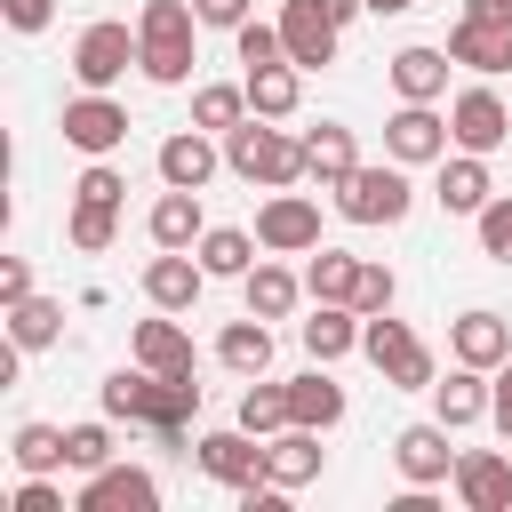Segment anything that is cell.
<instances>
[{
  "instance_id": "28",
  "label": "cell",
  "mask_w": 512,
  "mask_h": 512,
  "mask_svg": "<svg viewBox=\"0 0 512 512\" xmlns=\"http://www.w3.org/2000/svg\"><path fill=\"white\" fill-rule=\"evenodd\" d=\"M360 344V312L352 304H320L312 320H304V352L312 360H336V352H352Z\"/></svg>"
},
{
  "instance_id": "30",
  "label": "cell",
  "mask_w": 512,
  "mask_h": 512,
  "mask_svg": "<svg viewBox=\"0 0 512 512\" xmlns=\"http://www.w3.org/2000/svg\"><path fill=\"white\" fill-rule=\"evenodd\" d=\"M432 408H440V424H448V432H456V424H480V416H488V384H480V368H464V376L432 384Z\"/></svg>"
},
{
  "instance_id": "7",
  "label": "cell",
  "mask_w": 512,
  "mask_h": 512,
  "mask_svg": "<svg viewBox=\"0 0 512 512\" xmlns=\"http://www.w3.org/2000/svg\"><path fill=\"white\" fill-rule=\"evenodd\" d=\"M128 64H144V48L128 40V24H88V32H80V48H72L80 88H112Z\"/></svg>"
},
{
  "instance_id": "46",
  "label": "cell",
  "mask_w": 512,
  "mask_h": 512,
  "mask_svg": "<svg viewBox=\"0 0 512 512\" xmlns=\"http://www.w3.org/2000/svg\"><path fill=\"white\" fill-rule=\"evenodd\" d=\"M0 8H8V24H16V32H40V24L56 16V0H0Z\"/></svg>"
},
{
  "instance_id": "51",
  "label": "cell",
  "mask_w": 512,
  "mask_h": 512,
  "mask_svg": "<svg viewBox=\"0 0 512 512\" xmlns=\"http://www.w3.org/2000/svg\"><path fill=\"white\" fill-rule=\"evenodd\" d=\"M320 8H328V16H336V24H344V16H352V8H360V0H320Z\"/></svg>"
},
{
  "instance_id": "37",
  "label": "cell",
  "mask_w": 512,
  "mask_h": 512,
  "mask_svg": "<svg viewBox=\"0 0 512 512\" xmlns=\"http://www.w3.org/2000/svg\"><path fill=\"white\" fill-rule=\"evenodd\" d=\"M64 464H72V472H104V464H112V432H104V424H72V432H64Z\"/></svg>"
},
{
  "instance_id": "48",
  "label": "cell",
  "mask_w": 512,
  "mask_h": 512,
  "mask_svg": "<svg viewBox=\"0 0 512 512\" xmlns=\"http://www.w3.org/2000/svg\"><path fill=\"white\" fill-rule=\"evenodd\" d=\"M0 296H8V304H24V296H32V272H24V264H16V256H8V264H0Z\"/></svg>"
},
{
  "instance_id": "11",
  "label": "cell",
  "mask_w": 512,
  "mask_h": 512,
  "mask_svg": "<svg viewBox=\"0 0 512 512\" xmlns=\"http://www.w3.org/2000/svg\"><path fill=\"white\" fill-rule=\"evenodd\" d=\"M152 504H160L152 472H136V464H104V472H88V488H80L72 512H152Z\"/></svg>"
},
{
  "instance_id": "45",
  "label": "cell",
  "mask_w": 512,
  "mask_h": 512,
  "mask_svg": "<svg viewBox=\"0 0 512 512\" xmlns=\"http://www.w3.org/2000/svg\"><path fill=\"white\" fill-rule=\"evenodd\" d=\"M192 16H200V24H232V32H240V24H248V0H192Z\"/></svg>"
},
{
  "instance_id": "39",
  "label": "cell",
  "mask_w": 512,
  "mask_h": 512,
  "mask_svg": "<svg viewBox=\"0 0 512 512\" xmlns=\"http://www.w3.org/2000/svg\"><path fill=\"white\" fill-rule=\"evenodd\" d=\"M240 112H248V88H200L192 96V120L200 128H240Z\"/></svg>"
},
{
  "instance_id": "1",
  "label": "cell",
  "mask_w": 512,
  "mask_h": 512,
  "mask_svg": "<svg viewBox=\"0 0 512 512\" xmlns=\"http://www.w3.org/2000/svg\"><path fill=\"white\" fill-rule=\"evenodd\" d=\"M104 408L128 416V424H152V432L176 448V440H184V416L200 408V384H192V376H152V368L128 376V368H120V376H104Z\"/></svg>"
},
{
  "instance_id": "18",
  "label": "cell",
  "mask_w": 512,
  "mask_h": 512,
  "mask_svg": "<svg viewBox=\"0 0 512 512\" xmlns=\"http://www.w3.org/2000/svg\"><path fill=\"white\" fill-rule=\"evenodd\" d=\"M504 352H512V320L504 312H464L456 320V360L464 368H504Z\"/></svg>"
},
{
  "instance_id": "6",
  "label": "cell",
  "mask_w": 512,
  "mask_h": 512,
  "mask_svg": "<svg viewBox=\"0 0 512 512\" xmlns=\"http://www.w3.org/2000/svg\"><path fill=\"white\" fill-rule=\"evenodd\" d=\"M200 472L224 480V488H248V480H272V448L240 424V432H208L200 440Z\"/></svg>"
},
{
  "instance_id": "33",
  "label": "cell",
  "mask_w": 512,
  "mask_h": 512,
  "mask_svg": "<svg viewBox=\"0 0 512 512\" xmlns=\"http://www.w3.org/2000/svg\"><path fill=\"white\" fill-rule=\"evenodd\" d=\"M200 264H208L216 280H248L256 240H248V232H232V224H224V232H200Z\"/></svg>"
},
{
  "instance_id": "42",
  "label": "cell",
  "mask_w": 512,
  "mask_h": 512,
  "mask_svg": "<svg viewBox=\"0 0 512 512\" xmlns=\"http://www.w3.org/2000/svg\"><path fill=\"white\" fill-rule=\"evenodd\" d=\"M480 248H488L496 264H512V200H488V208H480Z\"/></svg>"
},
{
  "instance_id": "22",
  "label": "cell",
  "mask_w": 512,
  "mask_h": 512,
  "mask_svg": "<svg viewBox=\"0 0 512 512\" xmlns=\"http://www.w3.org/2000/svg\"><path fill=\"white\" fill-rule=\"evenodd\" d=\"M296 96H304L296 64H256V72H248V112H256V120H288Z\"/></svg>"
},
{
  "instance_id": "47",
  "label": "cell",
  "mask_w": 512,
  "mask_h": 512,
  "mask_svg": "<svg viewBox=\"0 0 512 512\" xmlns=\"http://www.w3.org/2000/svg\"><path fill=\"white\" fill-rule=\"evenodd\" d=\"M488 416H496V432H504V440H512V368H504V376H496V392H488Z\"/></svg>"
},
{
  "instance_id": "31",
  "label": "cell",
  "mask_w": 512,
  "mask_h": 512,
  "mask_svg": "<svg viewBox=\"0 0 512 512\" xmlns=\"http://www.w3.org/2000/svg\"><path fill=\"white\" fill-rule=\"evenodd\" d=\"M8 336H16V352H40V344H56V336H64V304H40V296L8 304Z\"/></svg>"
},
{
  "instance_id": "4",
  "label": "cell",
  "mask_w": 512,
  "mask_h": 512,
  "mask_svg": "<svg viewBox=\"0 0 512 512\" xmlns=\"http://www.w3.org/2000/svg\"><path fill=\"white\" fill-rule=\"evenodd\" d=\"M360 352L384 368V384H408V392H416V384H432V352H424V344H416V336H408L392 312L360 320Z\"/></svg>"
},
{
  "instance_id": "9",
  "label": "cell",
  "mask_w": 512,
  "mask_h": 512,
  "mask_svg": "<svg viewBox=\"0 0 512 512\" xmlns=\"http://www.w3.org/2000/svg\"><path fill=\"white\" fill-rule=\"evenodd\" d=\"M448 136H456L464 152H496V144L512 136V112H504V96H488V88H464V96L448 104Z\"/></svg>"
},
{
  "instance_id": "20",
  "label": "cell",
  "mask_w": 512,
  "mask_h": 512,
  "mask_svg": "<svg viewBox=\"0 0 512 512\" xmlns=\"http://www.w3.org/2000/svg\"><path fill=\"white\" fill-rule=\"evenodd\" d=\"M160 176H168L176 192H200V184L216 176V144H208L200 128H192V136H168V144H160Z\"/></svg>"
},
{
  "instance_id": "27",
  "label": "cell",
  "mask_w": 512,
  "mask_h": 512,
  "mask_svg": "<svg viewBox=\"0 0 512 512\" xmlns=\"http://www.w3.org/2000/svg\"><path fill=\"white\" fill-rule=\"evenodd\" d=\"M152 240H160V248H192V240H200V192H176V184H168V192L152 200Z\"/></svg>"
},
{
  "instance_id": "5",
  "label": "cell",
  "mask_w": 512,
  "mask_h": 512,
  "mask_svg": "<svg viewBox=\"0 0 512 512\" xmlns=\"http://www.w3.org/2000/svg\"><path fill=\"white\" fill-rule=\"evenodd\" d=\"M336 208H344L352 224H400V216H408V176H400V168H352V176L336 184Z\"/></svg>"
},
{
  "instance_id": "44",
  "label": "cell",
  "mask_w": 512,
  "mask_h": 512,
  "mask_svg": "<svg viewBox=\"0 0 512 512\" xmlns=\"http://www.w3.org/2000/svg\"><path fill=\"white\" fill-rule=\"evenodd\" d=\"M16 512H64V496H56V488H48L40 472H32V480L16 488Z\"/></svg>"
},
{
  "instance_id": "34",
  "label": "cell",
  "mask_w": 512,
  "mask_h": 512,
  "mask_svg": "<svg viewBox=\"0 0 512 512\" xmlns=\"http://www.w3.org/2000/svg\"><path fill=\"white\" fill-rule=\"evenodd\" d=\"M288 304H296V280L280 264H248V312L256 320H288Z\"/></svg>"
},
{
  "instance_id": "21",
  "label": "cell",
  "mask_w": 512,
  "mask_h": 512,
  "mask_svg": "<svg viewBox=\"0 0 512 512\" xmlns=\"http://www.w3.org/2000/svg\"><path fill=\"white\" fill-rule=\"evenodd\" d=\"M136 360H144L152 376H192V336H184L176 320H144V328H136Z\"/></svg>"
},
{
  "instance_id": "13",
  "label": "cell",
  "mask_w": 512,
  "mask_h": 512,
  "mask_svg": "<svg viewBox=\"0 0 512 512\" xmlns=\"http://www.w3.org/2000/svg\"><path fill=\"white\" fill-rule=\"evenodd\" d=\"M392 456H400V472H408V488H440V480L456 472V448H448V424H408V432L392 440Z\"/></svg>"
},
{
  "instance_id": "12",
  "label": "cell",
  "mask_w": 512,
  "mask_h": 512,
  "mask_svg": "<svg viewBox=\"0 0 512 512\" xmlns=\"http://www.w3.org/2000/svg\"><path fill=\"white\" fill-rule=\"evenodd\" d=\"M120 136H128V112H120L104 88H88V96L64 104V144H80V152H112Z\"/></svg>"
},
{
  "instance_id": "8",
  "label": "cell",
  "mask_w": 512,
  "mask_h": 512,
  "mask_svg": "<svg viewBox=\"0 0 512 512\" xmlns=\"http://www.w3.org/2000/svg\"><path fill=\"white\" fill-rule=\"evenodd\" d=\"M256 240L280 248V256H304V248H320V208L304 192H272L264 216H256Z\"/></svg>"
},
{
  "instance_id": "32",
  "label": "cell",
  "mask_w": 512,
  "mask_h": 512,
  "mask_svg": "<svg viewBox=\"0 0 512 512\" xmlns=\"http://www.w3.org/2000/svg\"><path fill=\"white\" fill-rule=\"evenodd\" d=\"M304 160H312L320 184H344V176L360 168V160H352V128H312V136H304Z\"/></svg>"
},
{
  "instance_id": "17",
  "label": "cell",
  "mask_w": 512,
  "mask_h": 512,
  "mask_svg": "<svg viewBox=\"0 0 512 512\" xmlns=\"http://www.w3.org/2000/svg\"><path fill=\"white\" fill-rule=\"evenodd\" d=\"M456 496H464L472 512H504V504H512V464H504L496 448L456 456Z\"/></svg>"
},
{
  "instance_id": "10",
  "label": "cell",
  "mask_w": 512,
  "mask_h": 512,
  "mask_svg": "<svg viewBox=\"0 0 512 512\" xmlns=\"http://www.w3.org/2000/svg\"><path fill=\"white\" fill-rule=\"evenodd\" d=\"M384 152H392L400 168H416V160H440V152H448V120H440L432 104H400V112L384 120Z\"/></svg>"
},
{
  "instance_id": "16",
  "label": "cell",
  "mask_w": 512,
  "mask_h": 512,
  "mask_svg": "<svg viewBox=\"0 0 512 512\" xmlns=\"http://www.w3.org/2000/svg\"><path fill=\"white\" fill-rule=\"evenodd\" d=\"M200 280H208V264H192L184 248H168V256L144 264V296H152L160 312H192V304H200Z\"/></svg>"
},
{
  "instance_id": "50",
  "label": "cell",
  "mask_w": 512,
  "mask_h": 512,
  "mask_svg": "<svg viewBox=\"0 0 512 512\" xmlns=\"http://www.w3.org/2000/svg\"><path fill=\"white\" fill-rule=\"evenodd\" d=\"M360 8H376V16H400V8H416V0H360Z\"/></svg>"
},
{
  "instance_id": "26",
  "label": "cell",
  "mask_w": 512,
  "mask_h": 512,
  "mask_svg": "<svg viewBox=\"0 0 512 512\" xmlns=\"http://www.w3.org/2000/svg\"><path fill=\"white\" fill-rule=\"evenodd\" d=\"M488 168H480V152H464V160H448L440 168V208H456V216H480L488 208Z\"/></svg>"
},
{
  "instance_id": "24",
  "label": "cell",
  "mask_w": 512,
  "mask_h": 512,
  "mask_svg": "<svg viewBox=\"0 0 512 512\" xmlns=\"http://www.w3.org/2000/svg\"><path fill=\"white\" fill-rule=\"evenodd\" d=\"M344 416V392L328 384V368H312V376H296L288 384V424H312V432H328Z\"/></svg>"
},
{
  "instance_id": "38",
  "label": "cell",
  "mask_w": 512,
  "mask_h": 512,
  "mask_svg": "<svg viewBox=\"0 0 512 512\" xmlns=\"http://www.w3.org/2000/svg\"><path fill=\"white\" fill-rule=\"evenodd\" d=\"M232 40H240V64H248V72H256V64H288V40H280V24H256V16H248Z\"/></svg>"
},
{
  "instance_id": "19",
  "label": "cell",
  "mask_w": 512,
  "mask_h": 512,
  "mask_svg": "<svg viewBox=\"0 0 512 512\" xmlns=\"http://www.w3.org/2000/svg\"><path fill=\"white\" fill-rule=\"evenodd\" d=\"M448 64H456V56H440V48H400V56H392V88H400L408 104H432V96L448 88Z\"/></svg>"
},
{
  "instance_id": "23",
  "label": "cell",
  "mask_w": 512,
  "mask_h": 512,
  "mask_svg": "<svg viewBox=\"0 0 512 512\" xmlns=\"http://www.w3.org/2000/svg\"><path fill=\"white\" fill-rule=\"evenodd\" d=\"M216 360H224L232 376H264V368H272V328H264L256 312H248V320H232V328H224V344H216Z\"/></svg>"
},
{
  "instance_id": "2",
  "label": "cell",
  "mask_w": 512,
  "mask_h": 512,
  "mask_svg": "<svg viewBox=\"0 0 512 512\" xmlns=\"http://www.w3.org/2000/svg\"><path fill=\"white\" fill-rule=\"evenodd\" d=\"M192 8L184 0H144V16H136V48H144V72L160 80V88H176V80H192Z\"/></svg>"
},
{
  "instance_id": "41",
  "label": "cell",
  "mask_w": 512,
  "mask_h": 512,
  "mask_svg": "<svg viewBox=\"0 0 512 512\" xmlns=\"http://www.w3.org/2000/svg\"><path fill=\"white\" fill-rule=\"evenodd\" d=\"M352 312H360V320H376V312H392V272H384V264H360V288H352Z\"/></svg>"
},
{
  "instance_id": "43",
  "label": "cell",
  "mask_w": 512,
  "mask_h": 512,
  "mask_svg": "<svg viewBox=\"0 0 512 512\" xmlns=\"http://www.w3.org/2000/svg\"><path fill=\"white\" fill-rule=\"evenodd\" d=\"M72 192H80V200H112V208H120V192H128V184H120V168H104V160H96V168H88Z\"/></svg>"
},
{
  "instance_id": "35",
  "label": "cell",
  "mask_w": 512,
  "mask_h": 512,
  "mask_svg": "<svg viewBox=\"0 0 512 512\" xmlns=\"http://www.w3.org/2000/svg\"><path fill=\"white\" fill-rule=\"evenodd\" d=\"M8 456H16L24 472H56V464H64V432H56V424H16Z\"/></svg>"
},
{
  "instance_id": "29",
  "label": "cell",
  "mask_w": 512,
  "mask_h": 512,
  "mask_svg": "<svg viewBox=\"0 0 512 512\" xmlns=\"http://www.w3.org/2000/svg\"><path fill=\"white\" fill-rule=\"evenodd\" d=\"M304 288H312V304H352V288H360V256L320 248V256H312V272H304Z\"/></svg>"
},
{
  "instance_id": "40",
  "label": "cell",
  "mask_w": 512,
  "mask_h": 512,
  "mask_svg": "<svg viewBox=\"0 0 512 512\" xmlns=\"http://www.w3.org/2000/svg\"><path fill=\"white\" fill-rule=\"evenodd\" d=\"M72 248H112V200H80L72 208Z\"/></svg>"
},
{
  "instance_id": "36",
  "label": "cell",
  "mask_w": 512,
  "mask_h": 512,
  "mask_svg": "<svg viewBox=\"0 0 512 512\" xmlns=\"http://www.w3.org/2000/svg\"><path fill=\"white\" fill-rule=\"evenodd\" d=\"M240 424H248L256 440L280 432V424H288V384H248V392H240Z\"/></svg>"
},
{
  "instance_id": "25",
  "label": "cell",
  "mask_w": 512,
  "mask_h": 512,
  "mask_svg": "<svg viewBox=\"0 0 512 512\" xmlns=\"http://www.w3.org/2000/svg\"><path fill=\"white\" fill-rule=\"evenodd\" d=\"M272 480H280V488L320 480V432H312V424H288V432L272 440Z\"/></svg>"
},
{
  "instance_id": "15",
  "label": "cell",
  "mask_w": 512,
  "mask_h": 512,
  "mask_svg": "<svg viewBox=\"0 0 512 512\" xmlns=\"http://www.w3.org/2000/svg\"><path fill=\"white\" fill-rule=\"evenodd\" d=\"M448 56L472 64V72H512V24L504 16H464L448 32Z\"/></svg>"
},
{
  "instance_id": "14",
  "label": "cell",
  "mask_w": 512,
  "mask_h": 512,
  "mask_svg": "<svg viewBox=\"0 0 512 512\" xmlns=\"http://www.w3.org/2000/svg\"><path fill=\"white\" fill-rule=\"evenodd\" d=\"M336 16L320 8V0H288L280 8V40H288V64H328L336 56Z\"/></svg>"
},
{
  "instance_id": "49",
  "label": "cell",
  "mask_w": 512,
  "mask_h": 512,
  "mask_svg": "<svg viewBox=\"0 0 512 512\" xmlns=\"http://www.w3.org/2000/svg\"><path fill=\"white\" fill-rule=\"evenodd\" d=\"M464 16H504L512 24V0H464Z\"/></svg>"
},
{
  "instance_id": "3",
  "label": "cell",
  "mask_w": 512,
  "mask_h": 512,
  "mask_svg": "<svg viewBox=\"0 0 512 512\" xmlns=\"http://www.w3.org/2000/svg\"><path fill=\"white\" fill-rule=\"evenodd\" d=\"M224 160H232L248 184H272V192H288L296 176H312L304 144H296V136H280V128H256V120L224 128Z\"/></svg>"
}]
</instances>
